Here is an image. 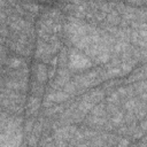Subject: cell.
<instances>
[{"mask_svg":"<svg viewBox=\"0 0 147 147\" xmlns=\"http://www.w3.org/2000/svg\"><path fill=\"white\" fill-rule=\"evenodd\" d=\"M70 64H71V67L76 68V69H85V68H90L92 65L88 59H86L85 56H83L82 54H79L75 51L71 52V54H70Z\"/></svg>","mask_w":147,"mask_h":147,"instance_id":"1","label":"cell"},{"mask_svg":"<svg viewBox=\"0 0 147 147\" xmlns=\"http://www.w3.org/2000/svg\"><path fill=\"white\" fill-rule=\"evenodd\" d=\"M21 140H22V134L21 133H16L11 138H9L8 141H5L3 144H1L0 147H18Z\"/></svg>","mask_w":147,"mask_h":147,"instance_id":"2","label":"cell"},{"mask_svg":"<svg viewBox=\"0 0 147 147\" xmlns=\"http://www.w3.org/2000/svg\"><path fill=\"white\" fill-rule=\"evenodd\" d=\"M46 68L42 65V64H39L38 67H37V74H36V76H37V79L39 80V82H44L45 79H46Z\"/></svg>","mask_w":147,"mask_h":147,"instance_id":"3","label":"cell"},{"mask_svg":"<svg viewBox=\"0 0 147 147\" xmlns=\"http://www.w3.org/2000/svg\"><path fill=\"white\" fill-rule=\"evenodd\" d=\"M21 63H22L21 60H18V59H11L10 62H9V65L10 67H14V68H17V67L21 65Z\"/></svg>","mask_w":147,"mask_h":147,"instance_id":"4","label":"cell"},{"mask_svg":"<svg viewBox=\"0 0 147 147\" xmlns=\"http://www.w3.org/2000/svg\"><path fill=\"white\" fill-rule=\"evenodd\" d=\"M125 145H127V140H123V141H122V144L119 145V147H124Z\"/></svg>","mask_w":147,"mask_h":147,"instance_id":"5","label":"cell"},{"mask_svg":"<svg viewBox=\"0 0 147 147\" xmlns=\"http://www.w3.org/2000/svg\"><path fill=\"white\" fill-rule=\"evenodd\" d=\"M3 17H5V15H3V14H2V13H0V20H2V18H3Z\"/></svg>","mask_w":147,"mask_h":147,"instance_id":"6","label":"cell"}]
</instances>
